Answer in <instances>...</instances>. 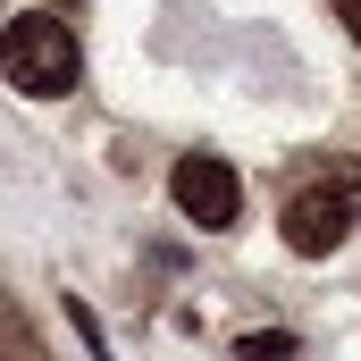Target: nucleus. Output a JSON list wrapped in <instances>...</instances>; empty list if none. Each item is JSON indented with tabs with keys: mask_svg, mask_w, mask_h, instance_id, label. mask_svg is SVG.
Returning a JSON list of instances; mask_svg holds the SVG:
<instances>
[{
	"mask_svg": "<svg viewBox=\"0 0 361 361\" xmlns=\"http://www.w3.org/2000/svg\"><path fill=\"white\" fill-rule=\"evenodd\" d=\"M169 193H177V210L193 219V227H235V210H244V185H235V169H227V160H210V152L177 160Z\"/></svg>",
	"mask_w": 361,
	"mask_h": 361,
	"instance_id": "7ed1b4c3",
	"label": "nucleus"
},
{
	"mask_svg": "<svg viewBox=\"0 0 361 361\" xmlns=\"http://www.w3.org/2000/svg\"><path fill=\"white\" fill-rule=\"evenodd\" d=\"M353 227H361V177H353V169H336V177L302 185V193L286 202V244H294L302 261H328Z\"/></svg>",
	"mask_w": 361,
	"mask_h": 361,
	"instance_id": "f03ea898",
	"label": "nucleus"
},
{
	"mask_svg": "<svg viewBox=\"0 0 361 361\" xmlns=\"http://www.w3.org/2000/svg\"><path fill=\"white\" fill-rule=\"evenodd\" d=\"M336 25H345V34L361 42V0H336Z\"/></svg>",
	"mask_w": 361,
	"mask_h": 361,
	"instance_id": "39448f33",
	"label": "nucleus"
},
{
	"mask_svg": "<svg viewBox=\"0 0 361 361\" xmlns=\"http://www.w3.org/2000/svg\"><path fill=\"white\" fill-rule=\"evenodd\" d=\"M59 8H76V0H51V17H59Z\"/></svg>",
	"mask_w": 361,
	"mask_h": 361,
	"instance_id": "423d86ee",
	"label": "nucleus"
},
{
	"mask_svg": "<svg viewBox=\"0 0 361 361\" xmlns=\"http://www.w3.org/2000/svg\"><path fill=\"white\" fill-rule=\"evenodd\" d=\"M235 353H244V361H294V336H244Z\"/></svg>",
	"mask_w": 361,
	"mask_h": 361,
	"instance_id": "20e7f679",
	"label": "nucleus"
},
{
	"mask_svg": "<svg viewBox=\"0 0 361 361\" xmlns=\"http://www.w3.org/2000/svg\"><path fill=\"white\" fill-rule=\"evenodd\" d=\"M76 68H85V51H76V25H68V17L25 8V17H8V25H0V76H8L17 92L51 101V92L76 85Z\"/></svg>",
	"mask_w": 361,
	"mask_h": 361,
	"instance_id": "f257e3e1",
	"label": "nucleus"
}]
</instances>
